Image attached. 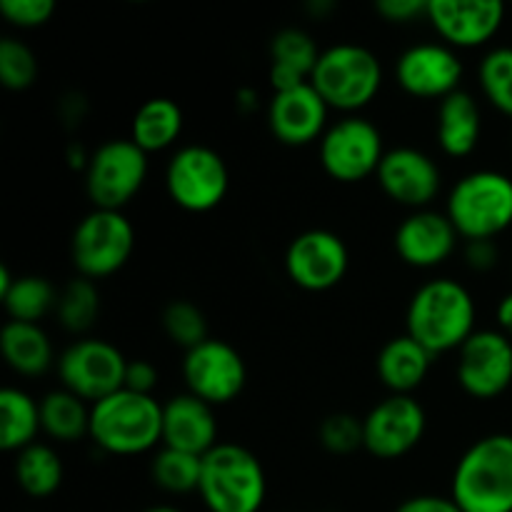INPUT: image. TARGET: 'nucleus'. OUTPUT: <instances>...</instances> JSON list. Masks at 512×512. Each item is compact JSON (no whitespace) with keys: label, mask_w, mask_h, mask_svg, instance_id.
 Masks as SVG:
<instances>
[{"label":"nucleus","mask_w":512,"mask_h":512,"mask_svg":"<svg viewBox=\"0 0 512 512\" xmlns=\"http://www.w3.org/2000/svg\"><path fill=\"white\" fill-rule=\"evenodd\" d=\"M160 325L168 340L185 353L208 340V318L193 300H170L160 315Z\"/></svg>","instance_id":"nucleus-34"},{"label":"nucleus","mask_w":512,"mask_h":512,"mask_svg":"<svg viewBox=\"0 0 512 512\" xmlns=\"http://www.w3.org/2000/svg\"><path fill=\"white\" fill-rule=\"evenodd\" d=\"M475 298L460 280L433 278L420 285L408 303L405 333L430 355L458 353L475 333Z\"/></svg>","instance_id":"nucleus-1"},{"label":"nucleus","mask_w":512,"mask_h":512,"mask_svg":"<svg viewBox=\"0 0 512 512\" xmlns=\"http://www.w3.org/2000/svg\"><path fill=\"white\" fill-rule=\"evenodd\" d=\"M215 408L193 393H178L163 403V445L205 458L218 445Z\"/></svg>","instance_id":"nucleus-21"},{"label":"nucleus","mask_w":512,"mask_h":512,"mask_svg":"<svg viewBox=\"0 0 512 512\" xmlns=\"http://www.w3.org/2000/svg\"><path fill=\"white\" fill-rule=\"evenodd\" d=\"M380 190L403 208L425 210L435 203L443 188V170L433 155L413 145L390 148L375 173Z\"/></svg>","instance_id":"nucleus-17"},{"label":"nucleus","mask_w":512,"mask_h":512,"mask_svg":"<svg viewBox=\"0 0 512 512\" xmlns=\"http://www.w3.org/2000/svg\"><path fill=\"white\" fill-rule=\"evenodd\" d=\"M495 320H498L500 333H505L512 340V290L500 298L498 308H495Z\"/></svg>","instance_id":"nucleus-42"},{"label":"nucleus","mask_w":512,"mask_h":512,"mask_svg":"<svg viewBox=\"0 0 512 512\" xmlns=\"http://www.w3.org/2000/svg\"><path fill=\"white\" fill-rule=\"evenodd\" d=\"M0 15L13 28L33 30L50 23L55 15L53 0H0Z\"/></svg>","instance_id":"nucleus-37"},{"label":"nucleus","mask_w":512,"mask_h":512,"mask_svg":"<svg viewBox=\"0 0 512 512\" xmlns=\"http://www.w3.org/2000/svg\"><path fill=\"white\" fill-rule=\"evenodd\" d=\"M445 215L460 238L495 240L512 225V178L500 170H473L450 188Z\"/></svg>","instance_id":"nucleus-6"},{"label":"nucleus","mask_w":512,"mask_h":512,"mask_svg":"<svg viewBox=\"0 0 512 512\" xmlns=\"http://www.w3.org/2000/svg\"><path fill=\"white\" fill-rule=\"evenodd\" d=\"M38 80V58L18 38L0 40V83L8 90H28Z\"/></svg>","instance_id":"nucleus-35"},{"label":"nucleus","mask_w":512,"mask_h":512,"mask_svg":"<svg viewBox=\"0 0 512 512\" xmlns=\"http://www.w3.org/2000/svg\"><path fill=\"white\" fill-rule=\"evenodd\" d=\"M455 378L470 398H500L512 385V340L493 328L475 330L458 350Z\"/></svg>","instance_id":"nucleus-15"},{"label":"nucleus","mask_w":512,"mask_h":512,"mask_svg":"<svg viewBox=\"0 0 512 512\" xmlns=\"http://www.w3.org/2000/svg\"><path fill=\"white\" fill-rule=\"evenodd\" d=\"M235 105H238V110L243 115L255 113V110L260 108L258 90H255V88H240L238 93H235Z\"/></svg>","instance_id":"nucleus-43"},{"label":"nucleus","mask_w":512,"mask_h":512,"mask_svg":"<svg viewBox=\"0 0 512 512\" xmlns=\"http://www.w3.org/2000/svg\"><path fill=\"white\" fill-rule=\"evenodd\" d=\"M463 60L458 50L440 40L408 45L395 60V83L420 100H445L460 90Z\"/></svg>","instance_id":"nucleus-16"},{"label":"nucleus","mask_w":512,"mask_h":512,"mask_svg":"<svg viewBox=\"0 0 512 512\" xmlns=\"http://www.w3.org/2000/svg\"><path fill=\"white\" fill-rule=\"evenodd\" d=\"M430 28L440 43L453 50H473L488 45L505 23V5L500 0H430Z\"/></svg>","instance_id":"nucleus-18"},{"label":"nucleus","mask_w":512,"mask_h":512,"mask_svg":"<svg viewBox=\"0 0 512 512\" xmlns=\"http://www.w3.org/2000/svg\"><path fill=\"white\" fill-rule=\"evenodd\" d=\"M40 403L20 388L0 390V448L5 453H20L38 443Z\"/></svg>","instance_id":"nucleus-28"},{"label":"nucleus","mask_w":512,"mask_h":512,"mask_svg":"<svg viewBox=\"0 0 512 512\" xmlns=\"http://www.w3.org/2000/svg\"><path fill=\"white\" fill-rule=\"evenodd\" d=\"M135 250V228L123 210L93 208L80 218L70 238V260L78 275L103 280L120 273Z\"/></svg>","instance_id":"nucleus-7"},{"label":"nucleus","mask_w":512,"mask_h":512,"mask_svg":"<svg viewBox=\"0 0 512 512\" xmlns=\"http://www.w3.org/2000/svg\"><path fill=\"white\" fill-rule=\"evenodd\" d=\"M483 138V110L478 98L468 90H455L438 103L435 113V140L448 158H468Z\"/></svg>","instance_id":"nucleus-22"},{"label":"nucleus","mask_w":512,"mask_h":512,"mask_svg":"<svg viewBox=\"0 0 512 512\" xmlns=\"http://www.w3.org/2000/svg\"><path fill=\"white\" fill-rule=\"evenodd\" d=\"M385 153L388 148L383 133L363 115H343L330 123L318 143V158L325 175L345 185L360 183L378 173Z\"/></svg>","instance_id":"nucleus-10"},{"label":"nucleus","mask_w":512,"mask_h":512,"mask_svg":"<svg viewBox=\"0 0 512 512\" xmlns=\"http://www.w3.org/2000/svg\"><path fill=\"white\" fill-rule=\"evenodd\" d=\"M90 410L93 405L73 395L70 390H50L40 398V425L55 443H78L90 438Z\"/></svg>","instance_id":"nucleus-27"},{"label":"nucleus","mask_w":512,"mask_h":512,"mask_svg":"<svg viewBox=\"0 0 512 512\" xmlns=\"http://www.w3.org/2000/svg\"><path fill=\"white\" fill-rule=\"evenodd\" d=\"M55 315L68 333H88L100 315V290L95 280L83 278V275L68 280L58 293Z\"/></svg>","instance_id":"nucleus-31"},{"label":"nucleus","mask_w":512,"mask_h":512,"mask_svg":"<svg viewBox=\"0 0 512 512\" xmlns=\"http://www.w3.org/2000/svg\"><path fill=\"white\" fill-rule=\"evenodd\" d=\"M433 358L435 355H430L408 333L395 335L380 348L375 358V373L390 395H413L428 378Z\"/></svg>","instance_id":"nucleus-24"},{"label":"nucleus","mask_w":512,"mask_h":512,"mask_svg":"<svg viewBox=\"0 0 512 512\" xmlns=\"http://www.w3.org/2000/svg\"><path fill=\"white\" fill-rule=\"evenodd\" d=\"M395 512H463L450 495H413L403 500Z\"/></svg>","instance_id":"nucleus-41"},{"label":"nucleus","mask_w":512,"mask_h":512,"mask_svg":"<svg viewBox=\"0 0 512 512\" xmlns=\"http://www.w3.org/2000/svg\"><path fill=\"white\" fill-rule=\"evenodd\" d=\"M450 498L463 512H512V435L475 440L453 470Z\"/></svg>","instance_id":"nucleus-2"},{"label":"nucleus","mask_w":512,"mask_h":512,"mask_svg":"<svg viewBox=\"0 0 512 512\" xmlns=\"http://www.w3.org/2000/svg\"><path fill=\"white\" fill-rule=\"evenodd\" d=\"M323 50L303 28H283L270 40V85L273 93L310 83Z\"/></svg>","instance_id":"nucleus-23"},{"label":"nucleus","mask_w":512,"mask_h":512,"mask_svg":"<svg viewBox=\"0 0 512 512\" xmlns=\"http://www.w3.org/2000/svg\"><path fill=\"white\" fill-rule=\"evenodd\" d=\"M228 188V163L210 145H183L165 165L168 198L185 213H210L223 203Z\"/></svg>","instance_id":"nucleus-8"},{"label":"nucleus","mask_w":512,"mask_h":512,"mask_svg":"<svg viewBox=\"0 0 512 512\" xmlns=\"http://www.w3.org/2000/svg\"><path fill=\"white\" fill-rule=\"evenodd\" d=\"M200 475H203V458L165 448V445L153 455V463H150L153 483L170 495L198 493Z\"/></svg>","instance_id":"nucleus-32"},{"label":"nucleus","mask_w":512,"mask_h":512,"mask_svg":"<svg viewBox=\"0 0 512 512\" xmlns=\"http://www.w3.org/2000/svg\"><path fill=\"white\" fill-rule=\"evenodd\" d=\"M150 160L130 138L105 140L90 153L85 193L93 208L123 210L148 180Z\"/></svg>","instance_id":"nucleus-9"},{"label":"nucleus","mask_w":512,"mask_h":512,"mask_svg":"<svg viewBox=\"0 0 512 512\" xmlns=\"http://www.w3.org/2000/svg\"><path fill=\"white\" fill-rule=\"evenodd\" d=\"M283 263L290 283L305 293H325L348 275L350 250L333 230L310 228L290 240Z\"/></svg>","instance_id":"nucleus-13"},{"label":"nucleus","mask_w":512,"mask_h":512,"mask_svg":"<svg viewBox=\"0 0 512 512\" xmlns=\"http://www.w3.org/2000/svg\"><path fill=\"white\" fill-rule=\"evenodd\" d=\"M458 240V230L450 223L445 210L440 213L433 208L413 210L405 215L393 235L398 258L418 270H433L450 260V255L458 250Z\"/></svg>","instance_id":"nucleus-20"},{"label":"nucleus","mask_w":512,"mask_h":512,"mask_svg":"<svg viewBox=\"0 0 512 512\" xmlns=\"http://www.w3.org/2000/svg\"><path fill=\"white\" fill-rule=\"evenodd\" d=\"M55 370H58L60 388L95 405L125 388L128 358L110 340L80 338L60 353Z\"/></svg>","instance_id":"nucleus-11"},{"label":"nucleus","mask_w":512,"mask_h":512,"mask_svg":"<svg viewBox=\"0 0 512 512\" xmlns=\"http://www.w3.org/2000/svg\"><path fill=\"white\" fill-rule=\"evenodd\" d=\"M478 83L485 100L505 118H512V45H498L483 55Z\"/></svg>","instance_id":"nucleus-33"},{"label":"nucleus","mask_w":512,"mask_h":512,"mask_svg":"<svg viewBox=\"0 0 512 512\" xmlns=\"http://www.w3.org/2000/svg\"><path fill=\"white\" fill-rule=\"evenodd\" d=\"M383 78V63L373 50L360 43H335L320 53L310 85L330 110L358 115L378 98Z\"/></svg>","instance_id":"nucleus-5"},{"label":"nucleus","mask_w":512,"mask_h":512,"mask_svg":"<svg viewBox=\"0 0 512 512\" xmlns=\"http://www.w3.org/2000/svg\"><path fill=\"white\" fill-rule=\"evenodd\" d=\"M13 475L18 488L35 500L50 498L65 480V465L58 450L48 443H33L15 453Z\"/></svg>","instance_id":"nucleus-29"},{"label":"nucleus","mask_w":512,"mask_h":512,"mask_svg":"<svg viewBox=\"0 0 512 512\" xmlns=\"http://www.w3.org/2000/svg\"><path fill=\"white\" fill-rule=\"evenodd\" d=\"M155 385H158V368L150 360H128V370H125V390L133 393L153 395Z\"/></svg>","instance_id":"nucleus-40"},{"label":"nucleus","mask_w":512,"mask_h":512,"mask_svg":"<svg viewBox=\"0 0 512 512\" xmlns=\"http://www.w3.org/2000/svg\"><path fill=\"white\" fill-rule=\"evenodd\" d=\"M143 512H183L180 508H173V505H153V508L143 510Z\"/></svg>","instance_id":"nucleus-46"},{"label":"nucleus","mask_w":512,"mask_h":512,"mask_svg":"<svg viewBox=\"0 0 512 512\" xmlns=\"http://www.w3.org/2000/svg\"><path fill=\"white\" fill-rule=\"evenodd\" d=\"M198 495L210 512H260L268 498L263 463L245 445L218 443L203 458Z\"/></svg>","instance_id":"nucleus-4"},{"label":"nucleus","mask_w":512,"mask_h":512,"mask_svg":"<svg viewBox=\"0 0 512 512\" xmlns=\"http://www.w3.org/2000/svg\"><path fill=\"white\" fill-rule=\"evenodd\" d=\"M0 353L8 368L23 378H38L48 373L50 365L58 363L50 335L38 323L8 320L0 330Z\"/></svg>","instance_id":"nucleus-25"},{"label":"nucleus","mask_w":512,"mask_h":512,"mask_svg":"<svg viewBox=\"0 0 512 512\" xmlns=\"http://www.w3.org/2000/svg\"><path fill=\"white\" fill-rule=\"evenodd\" d=\"M90 440L118 458L150 453L163 443V403L125 388L108 395L90 410Z\"/></svg>","instance_id":"nucleus-3"},{"label":"nucleus","mask_w":512,"mask_h":512,"mask_svg":"<svg viewBox=\"0 0 512 512\" xmlns=\"http://www.w3.org/2000/svg\"><path fill=\"white\" fill-rule=\"evenodd\" d=\"M185 388L208 405H228L240 398L248 385V365L228 340L208 338L183 355L180 363Z\"/></svg>","instance_id":"nucleus-12"},{"label":"nucleus","mask_w":512,"mask_h":512,"mask_svg":"<svg viewBox=\"0 0 512 512\" xmlns=\"http://www.w3.org/2000/svg\"><path fill=\"white\" fill-rule=\"evenodd\" d=\"M318 440L330 455H353L365 448L363 418L353 413H330L318 428Z\"/></svg>","instance_id":"nucleus-36"},{"label":"nucleus","mask_w":512,"mask_h":512,"mask_svg":"<svg viewBox=\"0 0 512 512\" xmlns=\"http://www.w3.org/2000/svg\"><path fill=\"white\" fill-rule=\"evenodd\" d=\"M0 300L10 320L40 325V320L58 305V290L43 275H18L13 288Z\"/></svg>","instance_id":"nucleus-30"},{"label":"nucleus","mask_w":512,"mask_h":512,"mask_svg":"<svg viewBox=\"0 0 512 512\" xmlns=\"http://www.w3.org/2000/svg\"><path fill=\"white\" fill-rule=\"evenodd\" d=\"M185 128V113L173 98H150L135 110L128 138L145 153H163L173 148Z\"/></svg>","instance_id":"nucleus-26"},{"label":"nucleus","mask_w":512,"mask_h":512,"mask_svg":"<svg viewBox=\"0 0 512 512\" xmlns=\"http://www.w3.org/2000/svg\"><path fill=\"white\" fill-rule=\"evenodd\" d=\"M463 258L465 265L475 273H488L498 265L500 260V250L495 245V240H468L463 248Z\"/></svg>","instance_id":"nucleus-39"},{"label":"nucleus","mask_w":512,"mask_h":512,"mask_svg":"<svg viewBox=\"0 0 512 512\" xmlns=\"http://www.w3.org/2000/svg\"><path fill=\"white\" fill-rule=\"evenodd\" d=\"M430 0H378L375 13L393 25H408L420 18H428Z\"/></svg>","instance_id":"nucleus-38"},{"label":"nucleus","mask_w":512,"mask_h":512,"mask_svg":"<svg viewBox=\"0 0 512 512\" xmlns=\"http://www.w3.org/2000/svg\"><path fill=\"white\" fill-rule=\"evenodd\" d=\"M268 128L278 143L305 148L330 128V108L310 83L293 90L273 93L268 103Z\"/></svg>","instance_id":"nucleus-19"},{"label":"nucleus","mask_w":512,"mask_h":512,"mask_svg":"<svg viewBox=\"0 0 512 512\" xmlns=\"http://www.w3.org/2000/svg\"><path fill=\"white\" fill-rule=\"evenodd\" d=\"M310 8V13H315V15H325V13H330V10H335V3H330V0H313V3L308 5Z\"/></svg>","instance_id":"nucleus-45"},{"label":"nucleus","mask_w":512,"mask_h":512,"mask_svg":"<svg viewBox=\"0 0 512 512\" xmlns=\"http://www.w3.org/2000/svg\"><path fill=\"white\" fill-rule=\"evenodd\" d=\"M425 430L428 413L415 395H388L363 418V450L378 460H400L423 443Z\"/></svg>","instance_id":"nucleus-14"},{"label":"nucleus","mask_w":512,"mask_h":512,"mask_svg":"<svg viewBox=\"0 0 512 512\" xmlns=\"http://www.w3.org/2000/svg\"><path fill=\"white\" fill-rule=\"evenodd\" d=\"M13 283H15V278H13V273H10L8 265H0V298H3L10 288H13Z\"/></svg>","instance_id":"nucleus-44"}]
</instances>
